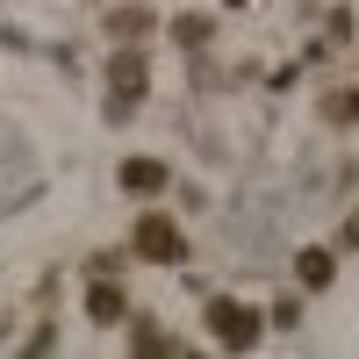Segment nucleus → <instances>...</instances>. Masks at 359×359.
Returning <instances> with one entry per match:
<instances>
[{
    "mask_svg": "<svg viewBox=\"0 0 359 359\" xmlns=\"http://www.w3.org/2000/svg\"><path fill=\"white\" fill-rule=\"evenodd\" d=\"M123 187H130V194H158V187H165V165H158V158H130V165H123Z\"/></svg>",
    "mask_w": 359,
    "mask_h": 359,
    "instance_id": "obj_8",
    "label": "nucleus"
},
{
    "mask_svg": "<svg viewBox=\"0 0 359 359\" xmlns=\"http://www.w3.org/2000/svg\"><path fill=\"white\" fill-rule=\"evenodd\" d=\"M230 8H237V0H230Z\"/></svg>",
    "mask_w": 359,
    "mask_h": 359,
    "instance_id": "obj_11",
    "label": "nucleus"
},
{
    "mask_svg": "<svg viewBox=\"0 0 359 359\" xmlns=\"http://www.w3.org/2000/svg\"><path fill=\"white\" fill-rule=\"evenodd\" d=\"M345 245H359V216H345Z\"/></svg>",
    "mask_w": 359,
    "mask_h": 359,
    "instance_id": "obj_10",
    "label": "nucleus"
},
{
    "mask_svg": "<svg viewBox=\"0 0 359 359\" xmlns=\"http://www.w3.org/2000/svg\"><path fill=\"white\" fill-rule=\"evenodd\" d=\"M108 86H115L108 115H130V108L144 101V57H137V50H130V57H115V65H108Z\"/></svg>",
    "mask_w": 359,
    "mask_h": 359,
    "instance_id": "obj_3",
    "label": "nucleus"
},
{
    "mask_svg": "<svg viewBox=\"0 0 359 359\" xmlns=\"http://www.w3.org/2000/svg\"><path fill=\"white\" fill-rule=\"evenodd\" d=\"M259 331H266V323H259V309H245L237 294H216V302H208V338H216V345L252 352V345H259Z\"/></svg>",
    "mask_w": 359,
    "mask_h": 359,
    "instance_id": "obj_1",
    "label": "nucleus"
},
{
    "mask_svg": "<svg viewBox=\"0 0 359 359\" xmlns=\"http://www.w3.org/2000/svg\"><path fill=\"white\" fill-rule=\"evenodd\" d=\"M130 252H137V259H151V266H180V259H187V237H180L172 216H158V208H151V216H137Z\"/></svg>",
    "mask_w": 359,
    "mask_h": 359,
    "instance_id": "obj_2",
    "label": "nucleus"
},
{
    "mask_svg": "<svg viewBox=\"0 0 359 359\" xmlns=\"http://www.w3.org/2000/svg\"><path fill=\"white\" fill-rule=\"evenodd\" d=\"M323 123H338V130L359 123V86H331V94H323Z\"/></svg>",
    "mask_w": 359,
    "mask_h": 359,
    "instance_id": "obj_7",
    "label": "nucleus"
},
{
    "mask_svg": "<svg viewBox=\"0 0 359 359\" xmlns=\"http://www.w3.org/2000/svg\"><path fill=\"white\" fill-rule=\"evenodd\" d=\"M144 29H151V8H137V0H130V8H115V15H108V36H115V43H137Z\"/></svg>",
    "mask_w": 359,
    "mask_h": 359,
    "instance_id": "obj_6",
    "label": "nucleus"
},
{
    "mask_svg": "<svg viewBox=\"0 0 359 359\" xmlns=\"http://www.w3.org/2000/svg\"><path fill=\"white\" fill-rule=\"evenodd\" d=\"M331 273H338V259H331V252H316V245L294 259V280H302V287H331Z\"/></svg>",
    "mask_w": 359,
    "mask_h": 359,
    "instance_id": "obj_4",
    "label": "nucleus"
},
{
    "mask_svg": "<svg viewBox=\"0 0 359 359\" xmlns=\"http://www.w3.org/2000/svg\"><path fill=\"white\" fill-rule=\"evenodd\" d=\"M123 309H130V294H123V287H108V280L86 294V316H94V323H123Z\"/></svg>",
    "mask_w": 359,
    "mask_h": 359,
    "instance_id": "obj_5",
    "label": "nucleus"
},
{
    "mask_svg": "<svg viewBox=\"0 0 359 359\" xmlns=\"http://www.w3.org/2000/svg\"><path fill=\"white\" fill-rule=\"evenodd\" d=\"M172 36L187 43V50H201V43H208V15H180V22H172Z\"/></svg>",
    "mask_w": 359,
    "mask_h": 359,
    "instance_id": "obj_9",
    "label": "nucleus"
}]
</instances>
